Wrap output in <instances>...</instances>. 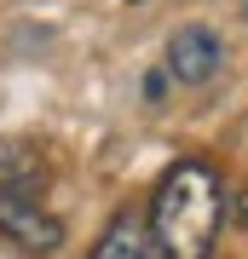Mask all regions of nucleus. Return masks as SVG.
<instances>
[{"instance_id": "nucleus-3", "label": "nucleus", "mask_w": 248, "mask_h": 259, "mask_svg": "<svg viewBox=\"0 0 248 259\" xmlns=\"http://www.w3.org/2000/svg\"><path fill=\"white\" fill-rule=\"evenodd\" d=\"M225 64V47H220V35L202 23H191V29H179L173 40H167V75L185 87H208L214 75H220Z\"/></svg>"}, {"instance_id": "nucleus-2", "label": "nucleus", "mask_w": 248, "mask_h": 259, "mask_svg": "<svg viewBox=\"0 0 248 259\" xmlns=\"http://www.w3.org/2000/svg\"><path fill=\"white\" fill-rule=\"evenodd\" d=\"M0 236L23 253H52L64 242L58 213H46L41 185H0Z\"/></svg>"}, {"instance_id": "nucleus-4", "label": "nucleus", "mask_w": 248, "mask_h": 259, "mask_svg": "<svg viewBox=\"0 0 248 259\" xmlns=\"http://www.w3.org/2000/svg\"><path fill=\"white\" fill-rule=\"evenodd\" d=\"M87 259H162V253H156V236H150V225H145V219H133V213H121L110 231L98 236V248H92Z\"/></svg>"}, {"instance_id": "nucleus-5", "label": "nucleus", "mask_w": 248, "mask_h": 259, "mask_svg": "<svg viewBox=\"0 0 248 259\" xmlns=\"http://www.w3.org/2000/svg\"><path fill=\"white\" fill-rule=\"evenodd\" d=\"M237 219H242V231H248V190H242V202H237Z\"/></svg>"}, {"instance_id": "nucleus-1", "label": "nucleus", "mask_w": 248, "mask_h": 259, "mask_svg": "<svg viewBox=\"0 0 248 259\" xmlns=\"http://www.w3.org/2000/svg\"><path fill=\"white\" fill-rule=\"evenodd\" d=\"M225 225V185L208 161H173L150 202V236L162 259H208Z\"/></svg>"}]
</instances>
